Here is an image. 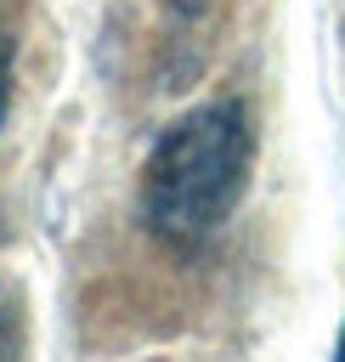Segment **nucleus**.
Returning <instances> with one entry per match:
<instances>
[{"label":"nucleus","instance_id":"1","mask_svg":"<svg viewBox=\"0 0 345 362\" xmlns=\"http://www.w3.org/2000/svg\"><path fill=\"white\" fill-rule=\"evenodd\" d=\"M255 164L249 113L238 102H204L181 113L147 153L141 170V215L170 249L209 243L238 209Z\"/></svg>","mask_w":345,"mask_h":362},{"label":"nucleus","instance_id":"2","mask_svg":"<svg viewBox=\"0 0 345 362\" xmlns=\"http://www.w3.org/2000/svg\"><path fill=\"white\" fill-rule=\"evenodd\" d=\"M11 68H17V34H11V17L0 6V130H6V102H11Z\"/></svg>","mask_w":345,"mask_h":362},{"label":"nucleus","instance_id":"3","mask_svg":"<svg viewBox=\"0 0 345 362\" xmlns=\"http://www.w3.org/2000/svg\"><path fill=\"white\" fill-rule=\"evenodd\" d=\"M334 351H339V356H345V328H339V339H334Z\"/></svg>","mask_w":345,"mask_h":362}]
</instances>
